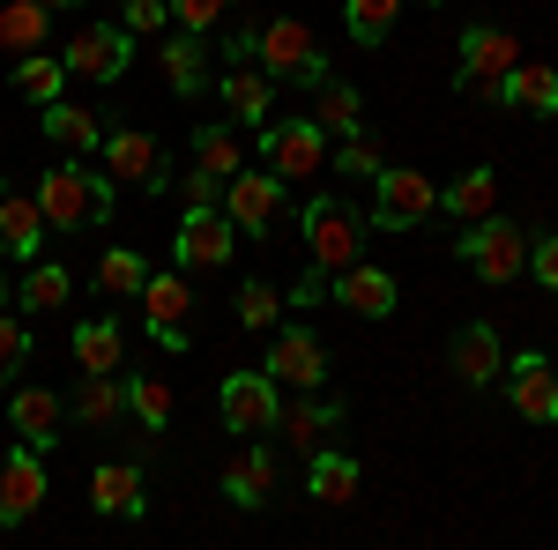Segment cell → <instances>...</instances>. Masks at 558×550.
Here are the masks:
<instances>
[{"mask_svg": "<svg viewBox=\"0 0 558 550\" xmlns=\"http://www.w3.org/2000/svg\"><path fill=\"white\" fill-rule=\"evenodd\" d=\"M223 499H231L239 513H254V506H268V499H276V454H268L260 439H246V454L223 468Z\"/></svg>", "mask_w": 558, "mask_h": 550, "instance_id": "cell-22", "label": "cell"}, {"mask_svg": "<svg viewBox=\"0 0 558 550\" xmlns=\"http://www.w3.org/2000/svg\"><path fill=\"white\" fill-rule=\"evenodd\" d=\"M75 365H83V380H120V365H128V342L112 320H83L75 328Z\"/></svg>", "mask_w": 558, "mask_h": 550, "instance_id": "cell-26", "label": "cell"}, {"mask_svg": "<svg viewBox=\"0 0 558 550\" xmlns=\"http://www.w3.org/2000/svg\"><path fill=\"white\" fill-rule=\"evenodd\" d=\"M521 68V38H507L499 23H470L462 45H454V89H470V97H499V83Z\"/></svg>", "mask_w": 558, "mask_h": 550, "instance_id": "cell-4", "label": "cell"}, {"mask_svg": "<svg viewBox=\"0 0 558 550\" xmlns=\"http://www.w3.org/2000/svg\"><path fill=\"white\" fill-rule=\"evenodd\" d=\"M0 305H8V276H0Z\"/></svg>", "mask_w": 558, "mask_h": 550, "instance_id": "cell-50", "label": "cell"}, {"mask_svg": "<svg viewBox=\"0 0 558 550\" xmlns=\"http://www.w3.org/2000/svg\"><path fill=\"white\" fill-rule=\"evenodd\" d=\"M8 424H15L23 447L52 454V447H60V387H15V394H8Z\"/></svg>", "mask_w": 558, "mask_h": 550, "instance_id": "cell-21", "label": "cell"}, {"mask_svg": "<svg viewBox=\"0 0 558 550\" xmlns=\"http://www.w3.org/2000/svg\"><path fill=\"white\" fill-rule=\"evenodd\" d=\"M328 164L343 171V179H380L387 157H380V142H373V134H350V142L336 149V157H328Z\"/></svg>", "mask_w": 558, "mask_h": 550, "instance_id": "cell-41", "label": "cell"}, {"mask_svg": "<svg viewBox=\"0 0 558 550\" xmlns=\"http://www.w3.org/2000/svg\"><path fill=\"white\" fill-rule=\"evenodd\" d=\"M283 194H291V186H283L276 171H254V164L239 171V179H223V216H231V231L260 239V231L283 216Z\"/></svg>", "mask_w": 558, "mask_h": 550, "instance_id": "cell-13", "label": "cell"}, {"mask_svg": "<svg viewBox=\"0 0 558 550\" xmlns=\"http://www.w3.org/2000/svg\"><path fill=\"white\" fill-rule=\"evenodd\" d=\"M425 216H439V186H432L425 171H402V164H387L380 179H373V231H417Z\"/></svg>", "mask_w": 558, "mask_h": 550, "instance_id": "cell-8", "label": "cell"}, {"mask_svg": "<svg viewBox=\"0 0 558 550\" xmlns=\"http://www.w3.org/2000/svg\"><path fill=\"white\" fill-rule=\"evenodd\" d=\"M89 506L112 513V521H142L149 513V484L134 462H97L89 468Z\"/></svg>", "mask_w": 558, "mask_h": 550, "instance_id": "cell-20", "label": "cell"}, {"mask_svg": "<svg viewBox=\"0 0 558 550\" xmlns=\"http://www.w3.org/2000/svg\"><path fill=\"white\" fill-rule=\"evenodd\" d=\"M97 157H105V179L128 186V194H165L172 186V164H165L157 134H142V127H112Z\"/></svg>", "mask_w": 558, "mask_h": 550, "instance_id": "cell-7", "label": "cell"}, {"mask_svg": "<svg viewBox=\"0 0 558 550\" xmlns=\"http://www.w3.org/2000/svg\"><path fill=\"white\" fill-rule=\"evenodd\" d=\"M202 45L209 38H186V30H179V38H165V52H157V60H165V83H172L179 97H194V89L209 83V52H202Z\"/></svg>", "mask_w": 558, "mask_h": 550, "instance_id": "cell-32", "label": "cell"}, {"mask_svg": "<svg viewBox=\"0 0 558 550\" xmlns=\"http://www.w3.org/2000/svg\"><path fill=\"white\" fill-rule=\"evenodd\" d=\"M276 431L291 439V454H320L336 431H343V402H320V394H299V402H283V417H276Z\"/></svg>", "mask_w": 558, "mask_h": 550, "instance_id": "cell-19", "label": "cell"}, {"mask_svg": "<svg viewBox=\"0 0 558 550\" xmlns=\"http://www.w3.org/2000/svg\"><path fill=\"white\" fill-rule=\"evenodd\" d=\"M0 246L15 260H38L45 254V216L31 194H0Z\"/></svg>", "mask_w": 558, "mask_h": 550, "instance_id": "cell-27", "label": "cell"}, {"mask_svg": "<svg viewBox=\"0 0 558 550\" xmlns=\"http://www.w3.org/2000/svg\"><path fill=\"white\" fill-rule=\"evenodd\" d=\"M313 127L320 134H365V105H357V89L350 83H320V97H313Z\"/></svg>", "mask_w": 558, "mask_h": 550, "instance_id": "cell-33", "label": "cell"}, {"mask_svg": "<svg viewBox=\"0 0 558 550\" xmlns=\"http://www.w3.org/2000/svg\"><path fill=\"white\" fill-rule=\"evenodd\" d=\"M343 23L357 45H387L395 23H402V0H343Z\"/></svg>", "mask_w": 558, "mask_h": 550, "instance_id": "cell-35", "label": "cell"}, {"mask_svg": "<svg viewBox=\"0 0 558 550\" xmlns=\"http://www.w3.org/2000/svg\"><path fill=\"white\" fill-rule=\"evenodd\" d=\"M45 8H52V15H60V8H83V0H45Z\"/></svg>", "mask_w": 558, "mask_h": 550, "instance_id": "cell-49", "label": "cell"}, {"mask_svg": "<svg viewBox=\"0 0 558 550\" xmlns=\"http://www.w3.org/2000/svg\"><path fill=\"white\" fill-rule=\"evenodd\" d=\"M529 268H536V283H544V291L558 297V231H551V239H536V246H529Z\"/></svg>", "mask_w": 558, "mask_h": 550, "instance_id": "cell-46", "label": "cell"}, {"mask_svg": "<svg viewBox=\"0 0 558 550\" xmlns=\"http://www.w3.org/2000/svg\"><path fill=\"white\" fill-rule=\"evenodd\" d=\"M328 297H336L343 313H365V320H387V313L402 305L395 276H387V268H373V260H357V268H343V276H328Z\"/></svg>", "mask_w": 558, "mask_h": 550, "instance_id": "cell-18", "label": "cell"}, {"mask_svg": "<svg viewBox=\"0 0 558 550\" xmlns=\"http://www.w3.org/2000/svg\"><path fill=\"white\" fill-rule=\"evenodd\" d=\"M142 283H149V260L134 254V246H112V254L97 260V291L105 297H142Z\"/></svg>", "mask_w": 558, "mask_h": 550, "instance_id": "cell-37", "label": "cell"}, {"mask_svg": "<svg viewBox=\"0 0 558 550\" xmlns=\"http://www.w3.org/2000/svg\"><path fill=\"white\" fill-rule=\"evenodd\" d=\"M223 52H231V68H254V52H260V23H246V15H239V30L223 38Z\"/></svg>", "mask_w": 558, "mask_h": 550, "instance_id": "cell-47", "label": "cell"}, {"mask_svg": "<svg viewBox=\"0 0 558 550\" xmlns=\"http://www.w3.org/2000/svg\"><path fill=\"white\" fill-rule=\"evenodd\" d=\"M165 23H172V0H128V23H120V30H128V38H149V30H165Z\"/></svg>", "mask_w": 558, "mask_h": 550, "instance_id": "cell-45", "label": "cell"}, {"mask_svg": "<svg viewBox=\"0 0 558 550\" xmlns=\"http://www.w3.org/2000/svg\"><path fill=\"white\" fill-rule=\"evenodd\" d=\"M299 231H305V260H313L320 276H343V268H357V260H365V231H373V223L350 209V201L320 194V201H305Z\"/></svg>", "mask_w": 558, "mask_h": 550, "instance_id": "cell-2", "label": "cell"}, {"mask_svg": "<svg viewBox=\"0 0 558 550\" xmlns=\"http://www.w3.org/2000/svg\"><path fill=\"white\" fill-rule=\"evenodd\" d=\"M120 410H128V387L120 380H83L75 387V417L83 424H112Z\"/></svg>", "mask_w": 558, "mask_h": 550, "instance_id": "cell-40", "label": "cell"}, {"mask_svg": "<svg viewBox=\"0 0 558 550\" xmlns=\"http://www.w3.org/2000/svg\"><path fill=\"white\" fill-rule=\"evenodd\" d=\"M60 83H68V68H60V52H38V60H15V97H31V105H60Z\"/></svg>", "mask_w": 558, "mask_h": 550, "instance_id": "cell-36", "label": "cell"}, {"mask_svg": "<svg viewBox=\"0 0 558 550\" xmlns=\"http://www.w3.org/2000/svg\"><path fill=\"white\" fill-rule=\"evenodd\" d=\"M507 402H514L521 424H558V365L536 350L507 357Z\"/></svg>", "mask_w": 558, "mask_h": 550, "instance_id": "cell-15", "label": "cell"}, {"mask_svg": "<svg viewBox=\"0 0 558 550\" xmlns=\"http://www.w3.org/2000/svg\"><path fill=\"white\" fill-rule=\"evenodd\" d=\"M45 491H52V476H45V454H38V447L0 454V528H23V521L45 506Z\"/></svg>", "mask_w": 558, "mask_h": 550, "instance_id": "cell-14", "label": "cell"}, {"mask_svg": "<svg viewBox=\"0 0 558 550\" xmlns=\"http://www.w3.org/2000/svg\"><path fill=\"white\" fill-rule=\"evenodd\" d=\"M276 387H299V394H320L328 387V350L320 335L305 328V320H283V328H268V365H260Z\"/></svg>", "mask_w": 558, "mask_h": 550, "instance_id": "cell-9", "label": "cell"}, {"mask_svg": "<svg viewBox=\"0 0 558 550\" xmlns=\"http://www.w3.org/2000/svg\"><path fill=\"white\" fill-rule=\"evenodd\" d=\"M142 313H149V342L157 350H186V313H194V291H186V276H149L142 283Z\"/></svg>", "mask_w": 558, "mask_h": 550, "instance_id": "cell-17", "label": "cell"}, {"mask_svg": "<svg viewBox=\"0 0 558 550\" xmlns=\"http://www.w3.org/2000/svg\"><path fill=\"white\" fill-rule=\"evenodd\" d=\"M439 209L447 216H462V223H484V216L499 209V179L476 164V171H462L454 186H439Z\"/></svg>", "mask_w": 558, "mask_h": 550, "instance_id": "cell-30", "label": "cell"}, {"mask_svg": "<svg viewBox=\"0 0 558 550\" xmlns=\"http://www.w3.org/2000/svg\"><path fill=\"white\" fill-rule=\"evenodd\" d=\"M194 164H202V171H216V179H239V171H246L239 127H231V120H209V127L194 134Z\"/></svg>", "mask_w": 558, "mask_h": 550, "instance_id": "cell-34", "label": "cell"}, {"mask_svg": "<svg viewBox=\"0 0 558 550\" xmlns=\"http://www.w3.org/2000/svg\"><path fill=\"white\" fill-rule=\"evenodd\" d=\"M260 157H268V171L283 186H299V179H313V171L328 164V134L313 127V120H268L260 127Z\"/></svg>", "mask_w": 558, "mask_h": 550, "instance_id": "cell-11", "label": "cell"}, {"mask_svg": "<svg viewBox=\"0 0 558 550\" xmlns=\"http://www.w3.org/2000/svg\"><path fill=\"white\" fill-rule=\"evenodd\" d=\"M492 105H521V112H544V120H558V68H544V60H521L514 75L499 83V97Z\"/></svg>", "mask_w": 558, "mask_h": 550, "instance_id": "cell-25", "label": "cell"}, {"mask_svg": "<svg viewBox=\"0 0 558 550\" xmlns=\"http://www.w3.org/2000/svg\"><path fill=\"white\" fill-rule=\"evenodd\" d=\"M447 365H454V380L492 387V380H507V342H499V328H492V320H470L462 335L447 342Z\"/></svg>", "mask_w": 558, "mask_h": 550, "instance_id": "cell-16", "label": "cell"}, {"mask_svg": "<svg viewBox=\"0 0 558 550\" xmlns=\"http://www.w3.org/2000/svg\"><path fill=\"white\" fill-rule=\"evenodd\" d=\"M172 254H179V268H231L239 260V231H231L223 209H186L172 231Z\"/></svg>", "mask_w": 558, "mask_h": 550, "instance_id": "cell-12", "label": "cell"}, {"mask_svg": "<svg viewBox=\"0 0 558 550\" xmlns=\"http://www.w3.org/2000/svg\"><path fill=\"white\" fill-rule=\"evenodd\" d=\"M45 38H52V8H45V0H0V52L38 60Z\"/></svg>", "mask_w": 558, "mask_h": 550, "instance_id": "cell-23", "label": "cell"}, {"mask_svg": "<svg viewBox=\"0 0 558 550\" xmlns=\"http://www.w3.org/2000/svg\"><path fill=\"white\" fill-rule=\"evenodd\" d=\"M23 357H31V335H23V320H8V313H0V387L23 372Z\"/></svg>", "mask_w": 558, "mask_h": 550, "instance_id": "cell-44", "label": "cell"}, {"mask_svg": "<svg viewBox=\"0 0 558 550\" xmlns=\"http://www.w3.org/2000/svg\"><path fill=\"white\" fill-rule=\"evenodd\" d=\"M223 105H231V127H268L276 83H268L260 68H231V75H223Z\"/></svg>", "mask_w": 558, "mask_h": 550, "instance_id": "cell-29", "label": "cell"}, {"mask_svg": "<svg viewBox=\"0 0 558 550\" xmlns=\"http://www.w3.org/2000/svg\"><path fill=\"white\" fill-rule=\"evenodd\" d=\"M254 68L268 75V83H299V89H320V83H328V52H320V38L305 30L299 15H276V23H260Z\"/></svg>", "mask_w": 558, "mask_h": 550, "instance_id": "cell-3", "label": "cell"}, {"mask_svg": "<svg viewBox=\"0 0 558 550\" xmlns=\"http://www.w3.org/2000/svg\"><path fill=\"white\" fill-rule=\"evenodd\" d=\"M23 297V313H68V297H75V276L60 268V260H31V276L15 283Z\"/></svg>", "mask_w": 558, "mask_h": 550, "instance_id": "cell-31", "label": "cell"}, {"mask_svg": "<svg viewBox=\"0 0 558 550\" xmlns=\"http://www.w3.org/2000/svg\"><path fill=\"white\" fill-rule=\"evenodd\" d=\"M112 194H120V186H112L105 171H89V164L68 157V164H52L38 179V194H31V201H38L45 231H97V223L112 216Z\"/></svg>", "mask_w": 558, "mask_h": 550, "instance_id": "cell-1", "label": "cell"}, {"mask_svg": "<svg viewBox=\"0 0 558 550\" xmlns=\"http://www.w3.org/2000/svg\"><path fill=\"white\" fill-rule=\"evenodd\" d=\"M60 68L83 75V83H120L134 68V38L120 23H89V30H75V38L60 45Z\"/></svg>", "mask_w": 558, "mask_h": 550, "instance_id": "cell-10", "label": "cell"}, {"mask_svg": "<svg viewBox=\"0 0 558 550\" xmlns=\"http://www.w3.org/2000/svg\"><path fill=\"white\" fill-rule=\"evenodd\" d=\"M223 15H231V0H172V23L186 30V38H209Z\"/></svg>", "mask_w": 558, "mask_h": 550, "instance_id": "cell-42", "label": "cell"}, {"mask_svg": "<svg viewBox=\"0 0 558 550\" xmlns=\"http://www.w3.org/2000/svg\"><path fill=\"white\" fill-rule=\"evenodd\" d=\"M179 201H186V209H223V179L202 171V164H186L179 171Z\"/></svg>", "mask_w": 558, "mask_h": 550, "instance_id": "cell-43", "label": "cell"}, {"mask_svg": "<svg viewBox=\"0 0 558 550\" xmlns=\"http://www.w3.org/2000/svg\"><path fill=\"white\" fill-rule=\"evenodd\" d=\"M305 491H313L320 506H350V499H357V454L320 447V454L305 462Z\"/></svg>", "mask_w": 558, "mask_h": 550, "instance_id": "cell-28", "label": "cell"}, {"mask_svg": "<svg viewBox=\"0 0 558 550\" xmlns=\"http://www.w3.org/2000/svg\"><path fill=\"white\" fill-rule=\"evenodd\" d=\"M313 297H328V276H320V268H313V276H299V291H291V305H299V313H305Z\"/></svg>", "mask_w": 558, "mask_h": 550, "instance_id": "cell-48", "label": "cell"}, {"mask_svg": "<svg viewBox=\"0 0 558 550\" xmlns=\"http://www.w3.org/2000/svg\"><path fill=\"white\" fill-rule=\"evenodd\" d=\"M432 8H439V0H432Z\"/></svg>", "mask_w": 558, "mask_h": 550, "instance_id": "cell-51", "label": "cell"}, {"mask_svg": "<svg viewBox=\"0 0 558 550\" xmlns=\"http://www.w3.org/2000/svg\"><path fill=\"white\" fill-rule=\"evenodd\" d=\"M454 254L476 268V283H521L529 276V231H521L514 216H484V223L462 231Z\"/></svg>", "mask_w": 558, "mask_h": 550, "instance_id": "cell-5", "label": "cell"}, {"mask_svg": "<svg viewBox=\"0 0 558 550\" xmlns=\"http://www.w3.org/2000/svg\"><path fill=\"white\" fill-rule=\"evenodd\" d=\"M216 417L231 439H268L276 417H283V387L268 380V372H231V380L216 387Z\"/></svg>", "mask_w": 558, "mask_h": 550, "instance_id": "cell-6", "label": "cell"}, {"mask_svg": "<svg viewBox=\"0 0 558 550\" xmlns=\"http://www.w3.org/2000/svg\"><path fill=\"white\" fill-rule=\"evenodd\" d=\"M239 328H254V335L283 328V291L260 283V276H246V283H239Z\"/></svg>", "mask_w": 558, "mask_h": 550, "instance_id": "cell-38", "label": "cell"}, {"mask_svg": "<svg viewBox=\"0 0 558 550\" xmlns=\"http://www.w3.org/2000/svg\"><path fill=\"white\" fill-rule=\"evenodd\" d=\"M120 387H128V410L149 424V431L172 424V387H165V380H149V372H120Z\"/></svg>", "mask_w": 558, "mask_h": 550, "instance_id": "cell-39", "label": "cell"}, {"mask_svg": "<svg viewBox=\"0 0 558 550\" xmlns=\"http://www.w3.org/2000/svg\"><path fill=\"white\" fill-rule=\"evenodd\" d=\"M38 120H45V142L68 149V157H97V149H105V127H97L89 105H45Z\"/></svg>", "mask_w": 558, "mask_h": 550, "instance_id": "cell-24", "label": "cell"}]
</instances>
